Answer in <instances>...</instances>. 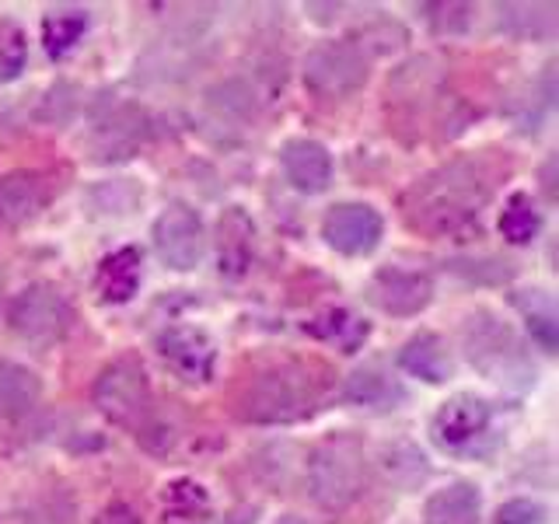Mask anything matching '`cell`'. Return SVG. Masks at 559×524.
<instances>
[{
  "label": "cell",
  "instance_id": "15",
  "mask_svg": "<svg viewBox=\"0 0 559 524\" xmlns=\"http://www.w3.org/2000/svg\"><path fill=\"white\" fill-rule=\"evenodd\" d=\"M399 367L406 374L427 381V384H444L454 371L451 349L437 332H419L406 346L399 349Z\"/></svg>",
  "mask_w": 559,
  "mask_h": 524
},
{
  "label": "cell",
  "instance_id": "5",
  "mask_svg": "<svg viewBox=\"0 0 559 524\" xmlns=\"http://www.w3.org/2000/svg\"><path fill=\"white\" fill-rule=\"evenodd\" d=\"M92 402L109 424L127 427L136 437H147L154 419V395L144 364L136 357H119L112 364H105L102 374L95 378Z\"/></svg>",
  "mask_w": 559,
  "mask_h": 524
},
{
  "label": "cell",
  "instance_id": "1",
  "mask_svg": "<svg viewBox=\"0 0 559 524\" xmlns=\"http://www.w3.org/2000/svg\"><path fill=\"white\" fill-rule=\"evenodd\" d=\"M497 175L486 157H459L444 168L419 179L406 200V217L419 231L451 235L479 217V210L489 203L497 189Z\"/></svg>",
  "mask_w": 559,
  "mask_h": 524
},
{
  "label": "cell",
  "instance_id": "17",
  "mask_svg": "<svg viewBox=\"0 0 559 524\" xmlns=\"http://www.w3.org/2000/svg\"><path fill=\"white\" fill-rule=\"evenodd\" d=\"M221 273L238 279L245 270H249L252 262V238H255V224L249 221V214H245L241 206H231L227 214L221 217Z\"/></svg>",
  "mask_w": 559,
  "mask_h": 524
},
{
  "label": "cell",
  "instance_id": "12",
  "mask_svg": "<svg viewBox=\"0 0 559 524\" xmlns=\"http://www.w3.org/2000/svg\"><path fill=\"white\" fill-rule=\"evenodd\" d=\"M371 305L381 308L384 314H399V319H409L419 314L433 297V284L427 273L416 270H399V266H384L374 273L371 287H367Z\"/></svg>",
  "mask_w": 559,
  "mask_h": 524
},
{
  "label": "cell",
  "instance_id": "2",
  "mask_svg": "<svg viewBox=\"0 0 559 524\" xmlns=\"http://www.w3.org/2000/svg\"><path fill=\"white\" fill-rule=\"evenodd\" d=\"M319 384L305 364H273L249 378L238 398V416L245 424H294L314 409Z\"/></svg>",
  "mask_w": 559,
  "mask_h": 524
},
{
  "label": "cell",
  "instance_id": "31",
  "mask_svg": "<svg viewBox=\"0 0 559 524\" xmlns=\"http://www.w3.org/2000/svg\"><path fill=\"white\" fill-rule=\"evenodd\" d=\"M427 11H433L430 14V25L437 32H448V35L465 32L468 22H472V8L468 4H430Z\"/></svg>",
  "mask_w": 559,
  "mask_h": 524
},
{
  "label": "cell",
  "instance_id": "23",
  "mask_svg": "<svg viewBox=\"0 0 559 524\" xmlns=\"http://www.w3.org/2000/svg\"><path fill=\"white\" fill-rule=\"evenodd\" d=\"M39 402V378L28 367L0 357V416H22Z\"/></svg>",
  "mask_w": 559,
  "mask_h": 524
},
{
  "label": "cell",
  "instance_id": "29",
  "mask_svg": "<svg viewBox=\"0 0 559 524\" xmlns=\"http://www.w3.org/2000/svg\"><path fill=\"white\" fill-rule=\"evenodd\" d=\"M28 63V39L17 22L0 17V84L14 81Z\"/></svg>",
  "mask_w": 559,
  "mask_h": 524
},
{
  "label": "cell",
  "instance_id": "8",
  "mask_svg": "<svg viewBox=\"0 0 559 524\" xmlns=\"http://www.w3.org/2000/svg\"><path fill=\"white\" fill-rule=\"evenodd\" d=\"M154 249L168 270L179 273L197 270L206 252V235L197 210L186 203L165 206V214L154 221Z\"/></svg>",
  "mask_w": 559,
  "mask_h": 524
},
{
  "label": "cell",
  "instance_id": "28",
  "mask_svg": "<svg viewBox=\"0 0 559 524\" xmlns=\"http://www.w3.org/2000/svg\"><path fill=\"white\" fill-rule=\"evenodd\" d=\"M25 524H78V507L67 489L52 486L43 497H35L25 511Z\"/></svg>",
  "mask_w": 559,
  "mask_h": 524
},
{
  "label": "cell",
  "instance_id": "34",
  "mask_svg": "<svg viewBox=\"0 0 559 524\" xmlns=\"http://www.w3.org/2000/svg\"><path fill=\"white\" fill-rule=\"evenodd\" d=\"M276 524H308L305 517H297V514H287V517H280Z\"/></svg>",
  "mask_w": 559,
  "mask_h": 524
},
{
  "label": "cell",
  "instance_id": "19",
  "mask_svg": "<svg viewBox=\"0 0 559 524\" xmlns=\"http://www.w3.org/2000/svg\"><path fill=\"white\" fill-rule=\"evenodd\" d=\"M479 489L472 483H451L427 500V524H479Z\"/></svg>",
  "mask_w": 559,
  "mask_h": 524
},
{
  "label": "cell",
  "instance_id": "18",
  "mask_svg": "<svg viewBox=\"0 0 559 524\" xmlns=\"http://www.w3.org/2000/svg\"><path fill=\"white\" fill-rule=\"evenodd\" d=\"M95 287L105 305H127L140 287V249H119L102 259Z\"/></svg>",
  "mask_w": 559,
  "mask_h": 524
},
{
  "label": "cell",
  "instance_id": "4",
  "mask_svg": "<svg viewBox=\"0 0 559 524\" xmlns=\"http://www.w3.org/2000/svg\"><path fill=\"white\" fill-rule=\"evenodd\" d=\"M462 343H465L472 367H479L489 381L511 384V389H524V384L535 381L532 357L524 354L521 340L497 319V314H489V311L468 314L462 325Z\"/></svg>",
  "mask_w": 559,
  "mask_h": 524
},
{
  "label": "cell",
  "instance_id": "16",
  "mask_svg": "<svg viewBox=\"0 0 559 524\" xmlns=\"http://www.w3.org/2000/svg\"><path fill=\"white\" fill-rule=\"evenodd\" d=\"M147 136V119L140 109H130V105H122V109L109 112L105 119H98V130H95V147H98V157H130V151L140 144V140Z\"/></svg>",
  "mask_w": 559,
  "mask_h": 524
},
{
  "label": "cell",
  "instance_id": "10",
  "mask_svg": "<svg viewBox=\"0 0 559 524\" xmlns=\"http://www.w3.org/2000/svg\"><path fill=\"white\" fill-rule=\"evenodd\" d=\"M157 354L168 364V371L175 378H182L189 384H203L214 378V364H217V346L206 336L203 329L192 325H168L157 332Z\"/></svg>",
  "mask_w": 559,
  "mask_h": 524
},
{
  "label": "cell",
  "instance_id": "7",
  "mask_svg": "<svg viewBox=\"0 0 559 524\" xmlns=\"http://www.w3.org/2000/svg\"><path fill=\"white\" fill-rule=\"evenodd\" d=\"M305 84L319 98H346L367 84V57L357 43H322L305 60Z\"/></svg>",
  "mask_w": 559,
  "mask_h": 524
},
{
  "label": "cell",
  "instance_id": "22",
  "mask_svg": "<svg viewBox=\"0 0 559 524\" xmlns=\"http://www.w3.org/2000/svg\"><path fill=\"white\" fill-rule=\"evenodd\" d=\"M305 332L314 340H322V343H336L343 354H354V349L367 340L371 325L360 322L357 314H349L346 308H329L319 314V319H311L305 325Z\"/></svg>",
  "mask_w": 559,
  "mask_h": 524
},
{
  "label": "cell",
  "instance_id": "27",
  "mask_svg": "<svg viewBox=\"0 0 559 524\" xmlns=\"http://www.w3.org/2000/svg\"><path fill=\"white\" fill-rule=\"evenodd\" d=\"M206 511H210V500L203 493L200 483L192 479H175L168 489H165V514L175 521V524H203L206 521Z\"/></svg>",
  "mask_w": 559,
  "mask_h": 524
},
{
  "label": "cell",
  "instance_id": "14",
  "mask_svg": "<svg viewBox=\"0 0 559 524\" xmlns=\"http://www.w3.org/2000/svg\"><path fill=\"white\" fill-rule=\"evenodd\" d=\"M49 200V186L39 171L17 168L0 175V224H25Z\"/></svg>",
  "mask_w": 559,
  "mask_h": 524
},
{
  "label": "cell",
  "instance_id": "9",
  "mask_svg": "<svg viewBox=\"0 0 559 524\" xmlns=\"http://www.w3.org/2000/svg\"><path fill=\"white\" fill-rule=\"evenodd\" d=\"M489 424H493V409H489V402L472 395V392H459L433 413L430 437H433V444L444 448V451H465V448L476 444L479 437L489 433Z\"/></svg>",
  "mask_w": 559,
  "mask_h": 524
},
{
  "label": "cell",
  "instance_id": "21",
  "mask_svg": "<svg viewBox=\"0 0 559 524\" xmlns=\"http://www.w3.org/2000/svg\"><path fill=\"white\" fill-rule=\"evenodd\" d=\"M343 398L354 402V406L389 409V406H395V402L406 398V392H402V384L392 374H384L381 367H364V371L349 374Z\"/></svg>",
  "mask_w": 559,
  "mask_h": 524
},
{
  "label": "cell",
  "instance_id": "25",
  "mask_svg": "<svg viewBox=\"0 0 559 524\" xmlns=\"http://www.w3.org/2000/svg\"><path fill=\"white\" fill-rule=\"evenodd\" d=\"M500 28L518 39H552L556 8L552 4H507L500 8Z\"/></svg>",
  "mask_w": 559,
  "mask_h": 524
},
{
  "label": "cell",
  "instance_id": "32",
  "mask_svg": "<svg viewBox=\"0 0 559 524\" xmlns=\"http://www.w3.org/2000/svg\"><path fill=\"white\" fill-rule=\"evenodd\" d=\"M95 524H144V517H140L130 503H109V507H102V514L95 517Z\"/></svg>",
  "mask_w": 559,
  "mask_h": 524
},
{
  "label": "cell",
  "instance_id": "26",
  "mask_svg": "<svg viewBox=\"0 0 559 524\" xmlns=\"http://www.w3.org/2000/svg\"><path fill=\"white\" fill-rule=\"evenodd\" d=\"M538 231H542V214H538V206L532 203L528 192H514V196L503 203L500 235H503L507 241H511V245H528Z\"/></svg>",
  "mask_w": 559,
  "mask_h": 524
},
{
  "label": "cell",
  "instance_id": "3",
  "mask_svg": "<svg viewBox=\"0 0 559 524\" xmlns=\"http://www.w3.org/2000/svg\"><path fill=\"white\" fill-rule=\"evenodd\" d=\"M367 486V458L364 444L349 433H332L311 451L308 462V489L311 500L325 511H346Z\"/></svg>",
  "mask_w": 559,
  "mask_h": 524
},
{
  "label": "cell",
  "instance_id": "6",
  "mask_svg": "<svg viewBox=\"0 0 559 524\" xmlns=\"http://www.w3.org/2000/svg\"><path fill=\"white\" fill-rule=\"evenodd\" d=\"M8 322L25 343L49 346V343H60L70 332V325H74V308H70L60 287L32 284L11 301Z\"/></svg>",
  "mask_w": 559,
  "mask_h": 524
},
{
  "label": "cell",
  "instance_id": "13",
  "mask_svg": "<svg viewBox=\"0 0 559 524\" xmlns=\"http://www.w3.org/2000/svg\"><path fill=\"white\" fill-rule=\"evenodd\" d=\"M280 165H284L287 182L297 192H308V196L311 192H325L332 182V157L319 140L308 136L287 140L284 151H280Z\"/></svg>",
  "mask_w": 559,
  "mask_h": 524
},
{
  "label": "cell",
  "instance_id": "24",
  "mask_svg": "<svg viewBox=\"0 0 559 524\" xmlns=\"http://www.w3.org/2000/svg\"><path fill=\"white\" fill-rule=\"evenodd\" d=\"M92 25V17L81 8H60V11H49L43 17V43L49 57H67L70 49L81 43V35Z\"/></svg>",
  "mask_w": 559,
  "mask_h": 524
},
{
  "label": "cell",
  "instance_id": "30",
  "mask_svg": "<svg viewBox=\"0 0 559 524\" xmlns=\"http://www.w3.org/2000/svg\"><path fill=\"white\" fill-rule=\"evenodd\" d=\"M493 524H549V511L538 500H507L493 514Z\"/></svg>",
  "mask_w": 559,
  "mask_h": 524
},
{
  "label": "cell",
  "instance_id": "11",
  "mask_svg": "<svg viewBox=\"0 0 559 524\" xmlns=\"http://www.w3.org/2000/svg\"><path fill=\"white\" fill-rule=\"evenodd\" d=\"M381 231H384V221L378 210L367 203H340V206H332L322 221V238L329 241V249H336L343 255L374 252Z\"/></svg>",
  "mask_w": 559,
  "mask_h": 524
},
{
  "label": "cell",
  "instance_id": "33",
  "mask_svg": "<svg viewBox=\"0 0 559 524\" xmlns=\"http://www.w3.org/2000/svg\"><path fill=\"white\" fill-rule=\"evenodd\" d=\"M552 168H556V157H549L546 168H542V186H546V196L556 200V182H552Z\"/></svg>",
  "mask_w": 559,
  "mask_h": 524
},
{
  "label": "cell",
  "instance_id": "20",
  "mask_svg": "<svg viewBox=\"0 0 559 524\" xmlns=\"http://www.w3.org/2000/svg\"><path fill=\"white\" fill-rule=\"evenodd\" d=\"M511 305L524 314L528 322L532 340L546 349V354H556L559 343V322H556V301L549 290H518L511 297Z\"/></svg>",
  "mask_w": 559,
  "mask_h": 524
}]
</instances>
